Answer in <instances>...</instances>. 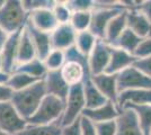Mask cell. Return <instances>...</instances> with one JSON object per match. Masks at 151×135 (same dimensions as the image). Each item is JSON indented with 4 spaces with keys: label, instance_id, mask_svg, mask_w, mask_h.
I'll return each mask as SVG.
<instances>
[{
    "label": "cell",
    "instance_id": "38",
    "mask_svg": "<svg viewBox=\"0 0 151 135\" xmlns=\"http://www.w3.org/2000/svg\"><path fill=\"white\" fill-rule=\"evenodd\" d=\"M80 127H81L80 135H97L94 123H91L89 119L82 117V116L80 118Z\"/></svg>",
    "mask_w": 151,
    "mask_h": 135
},
{
    "label": "cell",
    "instance_id": "14",
    "mask_svg": "<svg viewBox=\"0 0 151 135\" xmlns=\"http://www.w3.org/2000/svg\"><path fill=\"white\" fill-rule=\"evenodd\" d=\"M121 110L119 107L112 101H107L101 107H97L94 109H85L82 113V117L89 119L94 124L112 122L116 121V118L120 115Z\"/></svg>",
    "mask_w": 151,
    "mask_h": 135
},
{
    "label": "cell",
    "instance_id": "1",
    "mask_svg": "<svg viewBox=\"0 0 151 135\" xmlns=\"http://www.w3.org/2000/svg\"><path fill=\"white\" fill-rule=\"evenodd\" d=\"M45 96L46 90L44 80H41L29 86L28 88L14 91L10 101L15 106V108L18 110L22 117H24L27 121L35 114Z\"/></svg>",
    "mask_w": 151,
    "mask_h": 135
},
{
    "label": "cell",
    "instance_id": "39",
    "mask_svg": "<svg viewBox=\"0 0 151 135\" xmlns=\"http://www.w3.org/2000/svg\"><path fill=\"white\" fill-rule=\"evenodd\" d=\"M81 127H80V119H78L71 125H68L65 127H62L61 135H80Z\"/></svg>",
    "mask_w": 151,
    "mask_h": 135
},
{
    "label": "cell",
    "instance_id": "19",
    "mask_svg": "<svg viewBox=\"0 0 151 135\" xmlns=\"http://www.w3.org/2000/svg\"><path fill=\"white\" fill-rule=\"evenodd\" d=\"M135 56L129 53L126 51H123L119 47H114L112 49V55H111V60L106 69L105 73H109V74H120L122 71L125 69L132 66L135 62Z\"/></svg>",
    "mask_w": 151,
    "mask_h": 135
},
{
    "label": "cell",
    "instance_id": "12",
    "mask_svg": "<svg viewBox=\"0 0 151 135\" xmlns=\"http://www.w3.org/2000/svg\"><path fill=\"white\" fill-rule=\"evenodd\" d=\"M91 80L101 94L106 97L107 100L116 105L119 95H120L119 84H117V76L109 74V73H101L97 76H91Z\"/></svg>",
    "mask_w": 151,
    "mask_h": 135
},
{
    "label": "cell",
    "instance_id": "27",
    "mask_svg": "<svg viewBox=\"0 0 151 135\" xmlns=\"http://www.w3.org/2000/svg\"><path fill=\"white\" fill-rule=\"evenodd\" d=\"M98 42V39L90 31L77 33L75 46L78 49L86 56H89L90 53L93 52L94 47L96 46V43Z\"/></svg>",
    "mask_w": 151,
    "mask_h": 135
},
{
    "label": "cell",
    "instance_id": "2",
    "mask_svg": "<svg viewBox=\"0 0 151 135\" xmlns=\"http://www.w3.org/2000/svg\"><path fill=\"white\" fill-rule=\"evenodd\" d=\"M28 19L29 14L20 0H6L0 9V26L9 35L24 29Z\"/></svg>",
    "mask_w": 151,
    "mask_h": 135
},
{
    "label": "cell",
    "instance_id": "31",
    "mask_svg": "<svg viewBox=\"0 0 151 135\" xmlns=\"http://www.w3.org/2000/svg\"><path fill=\"white\" fill-rule=\"evenodd\" d=\"M65 53L64 51H60V50H52L50 54L45 58L44 62L45 66L47 68L49 71H57L61 70L64 63H65Z\"/></svg>",
    "mask_w": 151,
    "mask_h": 135
},
{
    "label": "cell",
    "instance_id": "4",
    "mask_svg": "<svg viewBox=\"0 0 151 135\" xmlns=\"http://www.w3.org/2000/svg\"><path fill=\"white\" fill-rule=\"evenodd\" d=\"M124 9L125 8L121 5V1H116L111 6H103L95 1V8L91 15V24L89 31L98 39L104 41L109 23L116 15H119Z\"/></svg>",
    "mask_w": 151,
    "mask_h": 135
},
{
    "label": "cell",
    "instance_id": "36",
    "mask_svg": "<svg viewBox=\"0 0 151 135\" xmlns=\"http://www.w3.org/2000/svg\"><path fill=\"white\" fill-rule=\"evenodd\" d=\"M97 135H116V121L95 124Z\"/></svg>",
    "mask_w": 151,
    "mask_h": 135
},
{
    "label": "cell",
    "instance_id": "37",
    "mask_svg": "<svg viewBox=\"0 0 151 135\" xmlns=\"http://www.w3.org/2000/svg\"><path fill=\"white\" fill-rule=\"evenodd\" d=\"M133 65L138 70L141 71L142 73H145L147 77L151 78V56L143 59H137Z\"/></svg>",
    "mask_w": 151,
    "mask_h": 135
},
{
    "label": "cell",
    "instance_id": "11",
    "mask_svg": "<svg viewBox=\"0 0 151 135\" xmlns=\"http://www.w3.org/2000/svg\"><path fill=\"white\" fill-rule=\"evenodd\" d=\"M116 135H143L137 114L131 108H123L116 118Z\"/></svg>",
    "mask_w": 151,
    "mask_h": 135
},
{
    "label": "cell",
    "instance_id": "23",
    "mask_svg": "<svg viewBox=\"0 0 151 135\" xmlns=\"http://www.w3.org/2000/svg\"><path fill=\"white\" fill-rule=\"evenodd\" d=\"M37 58L36 55V50L34 47V44L32 42L31 36L27 32L26 27L23 29L22 35H20V39H19L18 45V55H17V65L25 63L28 61H32L34 59ZM16 65V66H17Z\"/></svg>",
    "mask_w": 151,
    "mask_h": 135
},
{
    "label": "cell",
    "instance_id": "22",
    "mask_svg": "<svg viewBox=\"0 0 151 135\" xmlns=\"http://www.w3.org/2000/svg\"><path fill=\"white\" fill-rule=\"evenodd\" d=\"M126 28H127V17H126V9H124L119 15H116L109 23L104 41L109 45L114 46L116 41L120 39V36Z\"/></svg>",
    "mask_w": 151,
    "mask_h": 135
},
{
    "label": "cell",
    "instance_id": "44",
    "mask_svg": "<svg viewBox=\"0 0 151 135\" xmlns=\"http://www.w3.org/2000/svg\"><path fill=\"white\" fill-rule=\"evenodd\" d=\"M0 69H2V55H1V52H0Z\"/></svg>",
    "mask_w": 151,
    "mask_h": 135
},
{
    "label": "cell",
    "instance_id": "29",
    "mask_svg": "<svg viewBox=\"0 0 151 135\" xmlns=\"http://www.w3.org/2000/svg\"><path fill=\"white\" fill-rule=\"evenodd\" d=\"M37 81H41V80H37L35 78L31 77L28 74H25V73H22V72H13L10 74V78L8 80V84L7 86L9 88H12L13 91H19V90H23L25 88H28L32 84H36Z\"/></svg>",
    "mask_w": 151,
    "mask_h": 135
},
{
    "label": "cell",
    "instance_id": "33",
    "mask_svg": "<svg viewBox=\"0 0 151 135\" xmlns=\"http://www.w3.org/2000/svg\"><path fill=\"white\" fill-rule=\"evenodd\" d=\"M55 1L52 0H23V6L28 14L41 9H53Z\"/></svg>",
    "mask_w": 151,
    "mask_h": 135
},
{
    "label": "cell",
    "instance_id": "3",
    "mask_svg": "<svg viewBox=\"0 0 151 135\" xmlns=\"http://www.w3.org/2000/svg\"><path fill=\"white\" fill-rule=\"evenodd\" d=\"M64 111V100L58 97L46 95L40 105L35 114L27 123L31 125H50L53 123L61 122Z\"/></svg>",
    "mask_w": 151,
    "mask_h": 135
},
{
    "label": "cell",
    "instance_id": "7",
    "mask_svg": "<svg viewBox=\"0 0 151 135\" xmlns=\"http://www.w3.org/2000/svg\"><path fill=\"white\" fill-rule=\"evenodd\" d=\"M117 84L120 92L134 89H151V78L132 65L117 74Z\"/></svg>",
    "mask_w": 151,
    "mask_h": 135
},
{
    "label": "cell",
    "instance_id": "9",
    "mask_svg": "<svg viewBox=\"0 0 151 135\" xmlns=\"http://www.w3.org/2000/svg\"><path fill=\"white\" fill-rule=\"evenodd\" d=\"M22 31L14 33L9 35V37L5 43L2 50H1V55H2V70L6 71L7 73L12 74L17 65V55H18V45Z\"/></svg>",
    "mask_w": 151,
    "mask_h": 135
},
{
    "label": "cell",
    "instance_id": "34",
    "mask_svg": "<svg viewBox=\"0 0 151 135\" xmlns=\"http://www.w3.org/2000/svg\"><path fill=\"white\" fill-rule=\"evenodd\" d=\"M67 4L72 13L90 11V10H94L95 8V1H91V0H70V1H67Z\"/></svg>",
    "mask_w": 151,
    "mask_h": 135
},
{
    "label": "cell",
    "instance_id": "28",
    "mask_svg": "<svg viewBox=\"0 0 151 135\" xmlns=\"http://www.w3.org/2000/svg\"><path fill=\"white\" fill-rule=\"evenodd\" d=\"M124 108H131L137 114L140 127L142 129L143 135H149L151 132V105H141L134 106L130 105ZM122 110V109H121Z\"/></svg>",
    "mask_w": 151,
    "mask_h": 135
},
{
    "label": "cell",
    "instance_id": "45",
    "mask_svg": "<svg viewBox=\"0 0 151 135\" xmlns=\"http://www.w3.org/2000/svg\"><path fill=\"white\" fill-rule=\"evenodd\" d=\"M5 1H6V0H0V9H1V8H2V6L5 5Z\"/></svg>",
    "mask_w": 151,
    "mask_h": 135
},
{
    "label": "cell",
    "instance_id": "47",
    "mask_svg": "<svg viewBox=\"0 0 151 135\" xmlns=\"http://www.w3.org/2000/svg\"><path fill=\"white\" fill-rule=\"evenodd\" d=\"M149 135H151V132H150V134H149Z\"/></svg>",
    "mask_w": 151,
    "mask_h": 135
},
{
    "label": "cell",
    "instance_id": "40",
    "mask_svg": "<svg viewBox=\"0 0 151 135\" xmlns=\"http://www.w3.org/2000/svg\"><path fill=\"white\" fill-rule=\"evenodd\" d=\"M14 91L7 84H0V103H7L12 100Z\"/></svg>",
    "mask_w": 151,
    "mask_h": 135
},
{
    "label": "cell",
    "instance_id": "43",
    "mask_svg": "<svg viewBox=\"0 0 151 135\" xmlns=\"http://www.w3.org/2000/svg\"><path fill=\"white\" fill-rule=\"evenodd\" d=\"M9 78H10V74H9V73H7L6 71L0 69V84H8Z\"/></svg>",
    "mask_w": 151,
    "mask_h": 135
},
{
    "label": "cell",
    "instance_id": "16",
    "mask_svg": "<svg viewBox=\"0 0 151 135\" xmlns=\"http://www.w3.org/2000/svg\"><path fill=\"white\" fill-rule=\"evenodd\" d=\"M127 17V28L135 33L141 39H147L151 36V21L138 9V7L132 9H126Z\"/></svg>",
    "mask_w": 151,
    "mask_h": 135
},
{
    "label": "cell",
    "instance_id": "30",
    "mask_svg": "<svg viewBox=\"0 0 151 135\" xmlns=\"http://www.w3.org/2000/svg\"><path fill=\"white\" fill-rule=\"evenodd\" d=\"M91 15H93V10L72 13L70 25L75 28V31L77 33L89 31L90 24H91Z\"/></svg>",
    "mask_w": 151,
    "mask_h": 135
},
{
    "label": "cell",
    "instance_id": "17",
    "mask_svg": "<svg viewBox=\"0 0 151 135\" xmlns=\"http://www.w3.org/2000/svg\"><path fill=\"white\" fill-rule=\"evenodd\" d=\"M60 71L63 79L70 87L82 84L86 78L91 77L88 68L76 61H65Z\"/></svg>",
    "mask_w": 151,
    "mask_h": 135
},
{
    "label": "cell",
    "instance_id": "20",
    "mask_svg": "<svg viewBox=\"0 0 151 135\" xmlns=\"http://www.w3.org/2000/svg\"><path fill=\"white\" fill-rule=\"evenodd\" d=\"M28 21L34 27L45 33H52L59 25L52 9H41L33 11L29 14Z\"/></svg>",
    "mask_w": 151,
    "mask_h": 135
},
{
    "label": "cell",
    "instance_id": "5",
    "mask_svg": "<svg viewBox=\"0 0 151 135\" xmlns=\"http://www.w3.org/2000/svg\"><path fill=\"white\" fill-rule=\"evenodd\" d=\"M85 109L86 101L82 84L71 86L67 99L64 100V111L61 118V126L65 127L80 119Z\"/></svg>",
    "mask_w": 151,
    "mask_h": 135
},
{
    "label": "cell",
    "instance_id": "8",
    "mask_svg": "<svg viewBox=\"0 0 151 135\" xmlns=\"http://www.w3.org/2000/svg\"><path fill=\"white\" fill-rule=\"evenodd\" d=\"M113 46L105 41L98 39L93 52L88 56V66L90 76H97L105 73L111 60Z\"/></svg>",
    "mask_w": 151,
    "mask_h": 135
},
{
    "label": "cell",
    "instance_id": "41",
    "mask_svg": "<svg viewBox=\"0 0 151 135\" xmlns=\"http://www.w3.org/2000/svg\"><path fill=\"white\" fill-rule=\"evenodd\" d=\"M138 9L151 21V0L140 1V4H139V6H138Z\"/></svg>",
    "mask_w": 151,
    "mask_h": 135
},
{
    "label": "cell",
    "instance_id": "24",
    "mask_svg": "<svg viewBox=\"0 0 151 135\" xmlns=\"http://www.w3.org/2000/svg\"><path fill=\"white\" fill-rule=\"evenodd\" d=\"M15 71L28 74V76L35 78L37 80H43L46 76V73L49 72L47 68L45 66L44 62L37 58L32 60V61H28V62H25V63L18 64L15 68L14 72Z\"/></svg>",
    "mask_w": 151,
    "mask_h": 135
},
{
    "label": "cell",
    "instance_id": "25",
    "mask_svg": "<svg viewBox=\"0 0 151 135\" xmlns=\"http://www.w3.org/2000/svg\"><path fill=\"white\" fill-rule=\"evenodd\" d=\"M142 39H143L138 36L130 28H126L123 32V34L120 36V39L114 44V47H119L121 50L129 52V53L134 55V52L137 51V49H138V46L140 45Z\"/></svg>",
    "mask_w": 151,
    "mask_h": 135
},
{
    "label": "cell",
    "instance_id": "26",
    "mask_svg": "<svg viewBox=\"0 0 151 135\" xmlns=\"http://www.w3.org/2000/svg\"><path fill=\"white\" fill-rule=\"evenodd\" d=\"M62 126L61 122H57L50 125H31L28 124L17 135H61Z\"/></svg>",
    "mask_w": 151,
    "mask_h": 135
},
{
    "label": "cell",
    "instance_id": "15",
    "mask_svg": "<svg viewBox=\"0 0 151 135\" xmlns=\"http://www.w3.org/2000/svg\"><path fill=\"white\" fill-rule=\"evenodd\" d=\"M43 80H44L46 95L58 97L62 100L67 99V96H68L70 90V86L63 79L61 71H49Z\"/></svg>",
    "mask_w": 151,
    "mask_h": 135
},
{
    "label": "cell",
    "instance_id": "32",
    "mask_svg": "<svg viewBox=\"0 0 151 135\" xmlns=\"http://www.w3.org/2000/svg\"><path fill=\"white\" fill-rule=\"evenodd\" d=\"M52 10H53V14L57 18L59 25L60 24H70V20L72 17V11L70 10L67 1H55V5Z\"/></svg>",
    "mask_w": 151,
    "mask_h": 135
},
{
    "label": "cell",
    "instance_id": "35",
    "mask_svg": "<svg viewBox=\"0 0 151 135\" xmlns=\"http://www.w3.org/2000/svg\"><path fill=\"white\" fill-rule=\"evenodd\" d=\"M134 56L135 59H143L151 56V36L141 41L137 51L134 52Z\"/></svg>",
    "mask_w": 151,
    "mask_h": 135
},
{
    "label": "cell",
    "instance_id": "42",
    "mask_svg": "<svg viewBox=\"0 0 151 135\" xmlns=\"http://www.w3.org/2000/svg\"><path fill=\"white\" fill-rule=\"evenodd\" d=\"M8 37H9V34H7V33L5 32V29L0 26V51L2 50V47H4L5 43L7 42Z\"/></svg>",
    "mask_w": 151,
    "mask_h": 135
},
{
    "label": "cell",
    "instance_id": "10",
    "mask_svg": "<svg viewBox=\"0 0 151 135\" xmlns=\"http://www.w3.org/2000/svg\"><path fill=\"white\" fill-rule=\"evenodd\" d=\"M77 32L70 24H60L51 33V41L53 50L67 51L75 46Z\"/></svg>",
    "mask_w": 151,
    "mask_h": 135
},
{
    "label": "cell",
    "instance_id": "6",
    "mask_svg": "<svg viewBox=\"0 0 151 135\" xmlns=\"http://www.w3.org/2000/svg\"><path fill=\"white\" fill-rule=\"evenodd\" d=\"M28 123L15 108L12 101L0 103V129L8 134L17 135L26 129Z\"/></svg>",
    "mask_w": 151,
    "mask_h": 135
},
{
    "label": "cell",
    "instance_id": "13",
    "mask_svg": "<svg viewBox=\"0 0 151 135\" xmlns=\"http://www.w3.org/2000/svg\"><path fill=\"white\" fill-rule=\"evenodd\" d=\"M26 29L31 36V39L34 44V47L36 50L37 59L44 61L45 58L50 54V52L53 50L52 47V41H51V33H45L37 29L36 27L32 25L29 21L26 24Z\"/></svg>",
    "mask_w": 151,
    "mask_h": 135
},
{
    "label": "cell",
    "instance_id": "21",
    "mask_svg": "<svg viewBox=\"0 0 151 135\" xmlns=\"http://www.w3.org/2000/svg\"><path fill=\"white\" fill-rule=\"evenodd\" d=\"M82 89H83V95H85L86 109H94L97 107H101L108 101L106 97L95 86L91 80V77L85 79V81L82 82Z\"/></svg>",
    "mask_w": 151,
    "mask_h": 135
},
{
    "label": "cell",
    "instance_id": "46",
    "mask_svg": "<svg viewBox=\"0 0 151 135\" xmlns=\"http://www.w3.org/2000/svg\"><path fill=\"white\" fill-rule=\"evenodd\" d=\"M0 135H12V134H8V133H6V132H4V131L0 129Z\"/></svg>",
    "mask_w": 151,
    "mask_h": 135
},
{
    "label": "cell",
    "instance_id": "18",
    "mask_svg": "<svg viewBox=\"0 0 151 135\" xmlns=\"http://www.w3.org/2000/svg\"><path fill=\"white\" fill-rule=\"evenodd\" d=\"M130 105H151V89H134L120 92L116 103L119 109H123Z\"/></svg>",
    "mask_w": 151,
    "mask_h": 135
}]
</instances>
